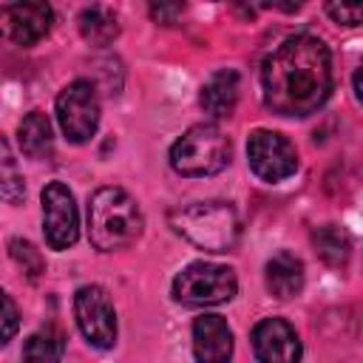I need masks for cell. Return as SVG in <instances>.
I'll use <instances>...</instances> for the list:
<instances>
[{
    "instance_id": "cell-1",
    "label": "cell",
    "mask_w": 363,
    "mask_h": 363,
    "mask_svg": "<svg viewBox=\"0 0 363 363\" xmlns=\"http://www.w3.org/2000/svg\"><path fill=\"white\" fill-rule=\"evenodd\" d=\"M264 102L281 116L315 113L332 91V57L312 34L286 37L261 68Z\"/></svg>"
},
{
    "instance_id": "cell-2",
    "label": "cell",
    "mask_w": 363,
    "mask_h": 363,
    "mask_svg": "<svg viewBox=\"0 0 363 363\" xmlns=\"http://www.w3.org/2000/svg\"><path fill=\"white\" fill-rule=\"evenodd\" d=\"M142 233V210L122 187H99L88 201V238L96 250L130 247Z\"/></svg>"
},
{
    "instance_id": "cell-3",
    "label": "cell",
    "mask_w": 363,
    "mask_h": 363,
    "mask_svg": "<svg viewBox=\"0 0 363 363\" xmlns=\"http://www.w3.org/2000/svg\"><path fill=\"white\" fill-rule=\"evenodd\" d=\"M170 224L179 235L204 252H227L238 244L241 224L227 201H196L170 213Z\"/></svg>"
},
{
    "instance_id": "cell-4",
    "label": "cell",
    "mask_w": 363,
    "mask_h": 363,
    "mask_svg": "<svg viewBox=\"0 0 363 363\" xmlns=\"http://www.w3.org/2000/svg\"><path fill=\"white\" fill-rule=\"evenodd\" d=\"M227 162H230V142L213 122L187 128L170 147L173 170L190 179L221 173Z\"/></svg>"
},
{
    "instance_id": "cell-5",
    "label": "cell",
    "mask_w": 363,
    "mask_h": 363,
    "mask_svg": "<svg viewBox=\"0 0 363 363\" xmlns=\"http://www.w3.org/2000/svg\"><path fill=\"white\" fill-rule=\"evenodd\" d=\"M235 272L221 264L196 261L173 281V298L184 306H216L235 295Z\"/></svg>"
},
{
    "instance_id": "cell-6",
    "label": "cell",
    "mask_w": 363,
    "mask_h": 363,
    "mask_svg": "<svg viewBox=\"0 0 363 363\" xmlns=\"http://www.w3.org/2000/svg\"><path fill=\"white\" fill-rule=\"evenodd\" d=\"M57 119L68 142H88L99 125V96L88 79L65 85L57 96Z\"/></svg>"
},
{
    "instance_id": "cell-7",
    "label": "cell",
    "mask_w": 363,
    "mask_h": 363,
    "mask_svg": "<svg viewBox=\"0 0 363 363\" xmlns=\"http://www.w3.org/2000/svg\"><path fill=\"white\" fill-rule=\"evenodd\" d=\"M74 315L91 346L111 349L116 343V312L102 286L96 284L79 286L74 295Z\"/></svg>"
},
{
    "instance_id": "cell-8",
    "label": "cell",
    "mask_w": 363,
    "mask_h": 363,
    "mask_svg": "<svg viewBox=\"0 0 363 363\" xmlns=\"http://www.w3.org/2000/svg\"><path fill=\"white\" fill-rule=\"evenodd\" d=\"M247 159L258 179L264 182H281L289 179L298 167V153L292 142L275 130H255L247 142Z\"/></svg>"
},
{
    "instance_id": "cell-9",
    "label": "cell",
    "mask_w": 363,
    "mask_h": 363,
    "mask_svg": "<svg viewBox=\"0 0 363 363\" xmlns=\"http://www.w3.org/2000/svg\"><path fill=\"white\" fill-rule=\"evenodd\" d=\"M43 233L48 247L68 250L77 241L79 221H77V204L71 190L62 182H51L43 190Z\"/></svg>"
},
{
    "instance_id": "cell-10",
    "label": "cell",
    "mask_w": 363,
    "mask_h": 363,
    "mask_svg": "<svg viewBox=\"0 0 363 363\" xmlns=\"http://www.w3.org/2000/svg\"><path fill=\"white\" fill-rule=\"evenodd\" d=\"M252 349L261 363H298L301 340L281 318H267L252 329Z\"/></svg>"
},
{
    "instance_id": "cell-11",
    "label": "cell",
    "mask_w": 363,
    "mask_h": 363,
    "mask_svg": "<svg viewBox=\"0 0 363 363\" xmlns=\"http://www.w3.org/2000/svg\"><path fill=\"white\" fill-rule=\"evenodd\" d=\"M3 23L17 45H34L51 28V9L45 3H11L3 9Z\"/></svg>"
},
{
    "instance_id": "cell-12",
    "label": "cell",
    "mask_w": 363,
    "mask_h": 363,
    "mask_svg": "<svg viewBox=\"0 0 363 363\" xmlns=\"http://www.w3.org/2000/svg\"><path fill=\"white\" fill-rule=\"evenodd\" d=\"M193 352L199 363H230L233 357V332L224 318L201 315L193 323Z\"/></svg>"
},
{
    "instance_id": "cell-13",
    "label": "cell",
    "mask_w": 363,
    "mask_h": 363,
    "mask_svg": "<svg viewBox=\"0 0 363 363\" xmlns=\"http://www.w3.org/2000/svg\"><path fill=\"white\" fill-rule=\"evenodd\" d=\"M238 102V74L235 71H216L201 88V108L213 119H227Z\"/></svg>"
},
{
    "instance_id": "cell-14",
    "label": "cell",
    "mask_w": 363,
    "mask_h": 363,
    "mask_svg": "<svg viewBox=\"0 0 363 363\" xmlns=\"http://www.w3.org/2000/svg\"><path fill=\"white\" fill-rule=\"evenodd\" d=\"M267 289L286 301L303 289V264L292 252H278L267 261Z\"/></svg>"
},
{
    "instance_id": "cell-15",
    "label": "cell",
    "mask_w": 363,
    "mask_h": 363,
    "mask_svg": "<svg viewBox=\"0 0 363 363\" xmlns=\"http://www.w3.org/2000/svg\"><path fill=\"white\" fill-rule=\"evenodd\" d=\"M17 139H20V150L28 159H45V156H51L54 136H51L48 116L40 113V111H31L28 116H23V122L17 128Z\"/></svg>"
},
{
    "instance_id": "cell-16",
    "label": "cell",
    "mask_w": 363,
    "mask_h": 363,
    "mask_svg": "<svg viewBox=\"0 0 363 363\" xmlns=\"http://www.w3.org/2000/svg\"><path fill=\"white\" fill-rule=\"evenodd\" d=\"M312 244H315V252L320 255V261L329 264V267H346V261L352 255V238L337 224L318 227L312 233Z\"/></svg>"
},
{
    "instance_id": "cell-17",
    "label": "cell",
    "mask_w": 363,
    "mask_h": 363,
    "mask_svg": "<svg viewBox=\"0 0 363 363\" xmlns=\"http://www.w3.org/2000/svg\"><path fill=\"white\" fill-rule=\"evenodd\" d=\"M62 352H65L62 332L57 326H45L26 340L23 363H62Z\"/></svg>"
},
{
    "instance_id": "cell-18",
    "label": "cell",
    "mask_w": 363,
    "mask_h": 363,
    "mask_svg": "<svg viewBox=\"0 0 363 363\" xmlns=\"http://www.w3.org/2000/svg\"><path fill=\"white\" fill-rule=\"evenodd\" d=\"M79 31H82V37H85L91 45H108V43L116 40L119 23H116V17H113L108 9L91 6V9H85V11L79 14Z\"/></svg>"
},
{
    "instance_id": "cell-19",
    "label": "cell",
    "mask_w": 363,
    "mask_h": 363,
    "mask_svg": "<svg viewBox=\"0 0 363 363\" xmlns=\"http://www.w3.org/2000/svg\"><path fill=\"white\" fill-rule=\"evenodd\" d=\"M0 150H3V199L9 204H17L23 199V176H17V170H14V159H11L6 139L0 142Z\"/></svg>"
},
{
    "instance_id": "cell-20",
    "label": "cell",
    "mask_w": 363,
    "mask_h": 363,
    "mask_svg": "<svg viewBox=\"0 0 363 363\" xmlns=\"http://www.w3.org/2000/svg\"><path fill=\"white\" fill-rule=\"evenodd\" d=\"M9 250H11V258L23 267V272H28V278L37 281L40 272L45 269V264H43L40 252L34 250V244H28V241H23V238H14V241L9 244Z\"/></svg>"
},
{
    "instance_id": "cell-21",
    "label": "cell",
    "mask_w": 363,
    "mask_h": 363,
    "mask_svg": "<svg viewBox=\"0 0 363 363\" xmlns=\"http://www.w3.org/2000/svg\"><path fill=\"white\" fill-rule=\"evenodd\" d=\"M326 14L335 23L357 26V23H363V0H332V3H326Z\"/></svg>"
},
{
    "instance_id": "cell-22",
    "label": "cell",
    "mask_w": 363,
    "mask_h": 363,
    "mask_svg": "<svg viewBox=\"0 0 363 363\" xmlns=\"http://www.w3.org/2000/svg\"><path fill=\"white\" fill-rule=\"evenodd\" d=\"M3 309H6V315H3V320H6V326H3V343H9L14 337V332H17V306H14L11 295H3Z\"/></svg>"
},
{
    "instance_id": "cell-23",
    "label": "cell",
    "mask_w": 363,
    "mask_h": 363,
    "mask_svg": "<svg viewBox=\"0 0 363 363\" xmlns=\"http://www.w3.org/2000/svg\"><path fill=\"white\" fill-rule=\"evenodd\" d=\"M182 9H184V6L173 3V6H153L150 11H153V17H156V20H162V23H173V17H176V14H182Z\"/></svg>"
},
{
    "instance_id": "cell-24",
    "label": "cell",
    "mask_w": 363,
    "mask_h": 363,
    "mask_svg": "<svg viewBox=\"0 0 363 363\" xmlns=\"http://www.w3.org/2000/svg\"><path fill=\"white\" fill-rule=\"evenodd\" d=\"M354 94H357V99L363 102V62H360V68H357V74H354Z\"/></svg>"
}]
</instances>
